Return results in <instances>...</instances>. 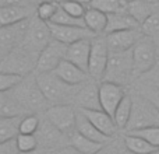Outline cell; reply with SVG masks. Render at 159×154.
I'll return each instance as SVG.
<instances>
[{"instance_id":"5b68a950","label":"cell","mask_w":159,"mask_h":154,"mask_svg":"<svg viewBox=\"0 0 159 154\" xmlns=\"http://www.w3.org/2000/svg\"><path fill=\"white\" fill-rule=\"evenodd\" d=\"M11 91L25 105V108L31 113L48 109L46 105L49 101L45 97V94L42 93L41 87H39L38 81H36V77L35 79H32V77L31 79H25L24 77V80Z\"/></svg>"},{"instance_id":"ba28073f","label":"cell","mask_w":159,"mask_h":154,"mask_svg":"<svg viewBox=\"0 0 159 154\" xmlns=\"http://www.w3.org/2000/svg\"><path fill=\"white\" fill-rule=\"evenodd\" d=\"M31 20H22L16 24L0 27V56L4 58L24 44Z\"/></svg>"},{"instance_id":"bcb514c9","label":"cell","mask_w":159,"mask_h":154,"mask_svg":"<svg viewBox=\"0 0 159 154\" xmlns=\"http://www.w3.org/2000/svg\"><path fill=\"white\" fill-rule=\"evenodd\" d=\"M78 2H82V3H85V4H89L91 0H78Z\"/></svg>"},{"instance_id":"816d5d0a","label":"cell","mask_w":159,"mask_h":154,"mask_svg":"<svg viewBox=\"0 0 159 154\" xmlns=\"http://www.w3.org/2000/svg\"><path fill=\"white\" fill-rule=\"evenodd\" d=\"M158 51H159V46H158Z\"/></svg>"},{"instance_id":"8992f818","label":"cell","mask_w":159,"mask_h":154,"mask_svg":"<svg viewBox=\"0 0 159 154\" xmlns=\"http://www.w3.org/2000/svg\"><path fill=\"white\" fill-rule=\"evenodd\" d=\"M36 62H38V58L35 55H32L24 46H18L7 56L2 58L0 69L6 73H14V75L27 77V75L36 69Z\"/></svg>"},{"instance_id":"83f0119b","label":"cell","mask_w":159,"mask_h":154,"mask_svg":"<svg viewBox=\"0 0 159 154\" xmlns=\"http://www.w3.org/2000/svg\"><path fill=\"white\" fill-rule=\"evenodd\" d=\"M22 116H2L0 118V142L17 139Z\"/></svg>"},{"instance_id":"3957f363","label":"cell","mask_w":159,"mask_h":154,"mask_svg":"<svg viewBox=\"0 0 159 154\" xmlns=\"http://www.w3.org/2000/svg\"><path fill=\"white\" fill-rule=\"evenodd\" d=\"M133 76H134L133 49L124 52H110L103 81H112L124 85L130 81Z\"/></svg>"},{"instance_id":"30bf717a","label":"cell","mask_w":159,"mask_h":154,"mask_svg":"<svg viewBox=\"0 0 159 154\" xmlns=\"http://www.w3.org/2000/svg\"><path fill=\"white\" fill-rule=\"evenodd\" d=\"M67 48H69V45L52 39L39 53L35 69L36 73L55 72V69L60 65V62L66 59Z\"/></svg>"},{"instance_id":"2e32d148","label":"cell","mask_w":159,"mask_h":154,"mask_svg":"<svg viewBox=\"0 0 159 154\" xmlns=\"http://www.w3.org/2000/svg\"><path fill=\"white\" fill-rule=\"evenodd\" d=\"M92 39L93 38H87L77 41L74 44L69 45L66 53V59L77 65L82 70L88 73L89 70V56H91V49H92Z\"/></svg>"},{"instance_id":"d6a6232c","label":"cell","mask_w":159,"mask_h":154,"mask_svg":"<svg viewBox=\"0 0 159 154\" xmlns=\"http://www.w3.org/2000/svg\"><path fill=\"white\" fill-rule=\"evenodd\" d=\"M50 22H53V24H59V25H78V27H87L84 18L73 17L71 14H69L67 11H64L61 7H59L57 13H56V16L53 17V20Z\"/></svg>"},{"instance_id":"7c38bea8","label":"cell","mask_w":159,"mask_h":154,"mask_svg":"<svg viewBox=\"0 0 159 154\" xmlns=\"http://www.w3.org/2000/svg\"><path fill=\"white\" fill-rule=\"evenodd\" d=\"M38 137L39 147H43L48 150H55L61 149V147L67 146V135L59 130L49 119L45 115L43 119H41V125H39L38 132L35 133Z\"/></svg>"},{"instance_id":"ac0fdd59","label":"cell","mask_w":159,"mask_h":154,"mask_svg":"<svg viewBox=\"0 0 159 154\" xmlns=\"http://www.w3.org/2000/svg\"><path fill=\"white\" fill-rule=\"evenodd\" d=\"M80 109V108H78ZM103 135L113 137L117 132V125L115 122V118L112 115H109L107 112H105L103 109H80Z\"/></svg>"},{"instance_id":"ffe728a7","label":"cell","mask_w":159,"mask_h":154,"mask_svg":"<svg viewBox=\"0 0 159 154\" xmlns=\"http://www.w3.org/2000/svg\"><path fill=\"white\" fill-rule=\"evenodd\" d=\"M31 113L11 90L0 93V116H25Z\"/></svg>"},{"instance_id":"e575fe53","label":"cell","mask_w":159,"mask_h":154,"mask_svg":"<svg viewBox=\"0 0 159 154\" xmlns=\"http://www.w3.org/2000/svg\"><path fill=\"white\" fill-rule=\"evenodd\" d=\"M41 125V119L34 113H28V115L22 116L21 125H20V133L24 135H35L39 129Z\"/></svg>"},{"instance_id":"8d00e7d4","label":"cell","mask_w":159,"mask_h":154,"mask_svg":"<svg viewBox=\"0 0 159 154\" xmlns=\"http://www.w3.org/2000/svg\"><path fill=\"white\" fill-rule=\"evenodd\" d=\"M22 80H24V76L2 72V75H0V93L16 88Z\"/></svg>"},{"instance_id":"836d02e7","label":"cell","mask_w":159,"mask_h":154,"mask_svg":"<svg viewBox=\"0 0 159 154\" xmlns=\"http://www.w3.org/2000/svg\"><path fill=\"white\" fill-rule=\"evenodd\" d=\"M60 7L73 17L77 18H84L88 8L85 7V3L78 2V0H60Z\"/></svg>"},{"instance_id":"ab89813d","label":"cell","mask_w":159,"mask_h":154,"mask_svg":"<svg viewBox=\"0 0 159 154\" xmlns=\"http://www.w3.org/2000/svg\"><path fill=\"white\" fill-rule=\"evenodd\" d=\"M0 154H21V150L18 149L16 139L7 142H0Z\"/></svg>"},{"instance_id":"d6986e66","label":"cell","mask_w":159,"mask_h":154,"mask_svg":"<svg viewBox=\"0 0 159 154\" xmlns=\"http://www.w3.org/2000/svg\"><path fill=\"white\" fill-rule=\"evenodd\" d=\"M74 101L80 109H102L99 99V85L88 81L81 84Z\"/></svg>"},{"instance_id":"603a6c76","label":"cell","mask_w":159,"mask_h":154,"mask_svg":"<svg viewBox=\"0 0 159 154\" xmlns=\"http://www.w3.org/2000/svg\"><path fill=\"white\" fill-rule=\"evenodd\" d=\"M30 18V8L27 6H4L0 7V27L20 22Z\"/></svg>"},{"instance_id":"4316f807","label":"cell","mask_w":159,"mask_h":154,"mask_svg":"<svg viewBox=\"0 0 159 154\" xmlns=\"http://www.w3.org/2000/svg\"><path fill=\"white\" fill-rule=\"evenodd\" d=\"M69 142L74 149H77L78 152L82 154H96L105 146V144L99 143V142H95V140H92V139L87 137V136L81 135L77 130L70 136Z\"/></svg>"},{"instance_id":"7402d4cb","label":"cell","mask_w":159,"mask_h":154,"mask_svg":"<svg viewBox=\"0 0 159 154\" xmlns=\"http://www.w3.org/2000/svg\"><path fill=\"white\" fill-rule=\"evenodd\" d=\"M77 132H80L81 135L87 136V137L92 139V140H95V142H99V143H102V144H107L112 140V137L103 135L80 109L77 112Z\"/></svg>"},{"instance_id":"277c9868","label":"cell","mask_w":159,"mask_h":154,"mask_svg":"<svg viewBox=\"0 0 159 154\" xmlns=\"http://www.w3.org/2000/svg\"><path fill=\"white\" fill-rule=\"evenodd\" d=\"M134 76H144L159 62L158 44L151 36L143 35L133 48Z\"/></svg>"},{"instance_id":"7dc6e473","label":"cell","mask_w":159,"mask_h":154,"mask_svg":"<svg viewBox=\"0 0 159 154\" xmlns=\"http://www.w3.org/2000/svg\"><path fill=\"white\" fill-rule=\"evenodd\" d=\"M32 2H34V0H32ZM35 2L39 4V3H42V2H48V0H35Z\"/></svg>"},{"instance_id":"8fae6325","label":"cell","mask_w":159,"mask_h":154,"mask_svg":"<svg viewBox=\"0 0 159 154\" xmlns=\"http://www.w3.org/2000/svg\"><path fill=\"white\" fill-rule=\"evenodd\" d=\"M110 51L107 46L106 36L96 35L92 39V49L89 56V76L93 80H103L105 72H106L107 60H109Z\"/></svg>"},{"instance_id":"4fadbf2b","label":"cell","mask_w":159,"mask_h":154,"mask_svg":"<svg viewBox=\"0 0 159 154\" xmlns=\"http://www.w3.org/2000/svg\"><path fill=\"white\" fill-rule=\"evenodd\" d=\"M126 90L123 85L116 84L112 81H102L99 84V99H101V107L105 112L109 115H115L116 108L121 102V99L126 97Z\"/></svg>"},{"instance_id":"9a60e30c","label":"cell","mask_w":159,"mask_h":154,"mask_svg":"<svg viewBox=\"0 0 159 154\" xmlns=\"http://www.w3.org/2000/svg\"><path fill=\"white\" fill-rule=\"evenodd\" d=\"M141 28H133V30H123L116 32L106 34V42L110 52H124L134 48L138 39L143 36Z\"/></svg>"},{"instance_id":"7bdbcfd3","label":"cell","mask_w":159,"mask_h":154,"mask_svg":"<svg viewBox=\"0 0 159 154\" xmlns=\"http://www.w3.org/2000/svg\"><path fill=\"white\" fill-rule=\"evenodd\" d=\"M52 154H82V153H80L77 149H74V147L70 144V146H64V147H61V149L55 150Z\"/></svg>"},{"instance_id":"484cf974","label":"cell","mask_w":159,"mask_h":154,"mask_svg":"<svg viewBox=\"0 0 159 154\" xmlns=\"http://www.w3.org/2000/svg\"><path fill=\"white\" fill-rule=\"evenodd\" d=\"M127 13L143 25L155 13V8L147 0H130L127 3Z\"/></svg>"},{"instance_id":"74e56055","label":"cell","mask_w":159,"mask_h":154,"mask_svg":"<svg viewBox=\"0 0 159 154\" xmlns=\"http://www.w3.org/2000/svg\"><path fill=\"white\" fill-rule=\"evenodd\" d=\"M127 133H133L144 137L145 140H148L151 144L157 146L159 149V126H151V128H144V129H138V130H131Z\"/></svg>"},{"instance_id":"cb8c5ba5","label":"cell","mask_w":159,"mask_h":154,"mask_svg":"<svg viewBox=\"0 0 159 154\" xmlns=\"http://www.w3.org/2000/svg\"><path fill=\"white\" fill-rule=\"evenodd\" d=\"M124 147L131 154H154L158 150L157 146L151 144L144 137L133 133H127L124 136Z\"/></svg>"},{"instance_id":"e0dca14e","label":"cell","mask_w":159,"mask_h":154,"mask_svg":"<svg viewBox=\"0 0 159 154\" xmlns=\"http://www.w3.org/2000/svg\"><path fill=\"white\" fill-rule=\"evenodd\" d=\"M55 75L59 76L67 84L71 85L84 84V83L88 81V77H91L89 73H87L85 70H82L81 67H78L77 65H74L73 62L67 60V59L60 62V65L55 69Z\"/></svg>"},{"instance_id":"c3c4849f","label":"cell","mask_w":159,"mask_h":154,"mask_svg":"<svg viewBox=\"0 0 159 154\" xmlns=\"http://www.w3.org/2000/svg\"><path fill=\"white\" fill-rule=\"evenodd\" d=\"M154 154H159V149H158V150H157V152H155Z\"/></svg>"},{"instance_id":"52a82bcc","label":"cell","mask_w":159,"mask_h":154,"mask_svg":"<svg viewBox=\"0 0 159 154\" xmlns=\"http://www.w3.org/2000/svg\"><path fill=\"white\" fill-rule=\"evenodd\" d=\"M52 39H53V36H52V31H50V27H49V22H45L42 20H39L38 17H35V18L31 20L27 36H25L24 44L21 46H24L25 49H28L32 55H35L38 58L39 53L42 52V49Z\"/></svg>"},{"instance_id":"60d3db41","label":"cell","mask_w":159,"mask_h":154,"mask_svg":"<svg viewBox=\"0 0 159 154\" xmlns=\"http://www.w3.org/2000/svg\"><path fill=\"white\" fill-rule=\"evenodd\" d=\"M144 79H145L147 84H151V85H154V87L159 88V62L154 69H151L148 73L144 75Z\"/></svg>"},{"instance_id":"f35d334b","label":"cell","mask_w":159,"mask_h":154,"mask_svg":"<svg viewBox=\"0 0 159 154\" xmlns=\"http://www.w3.org/2000/svg\"><path fill=\"white\" fill-rule=\"evenodd\" d=\"M140 93L143 94V95H145L147 98H149L159 108V88L158 87H154V85L147 84V83H145V85H143V87H141Z\"/></svg>"},{"instance_id":"f546056e","label":"cell","mask_w":159,"mask_h":154,"mask_svg":"<svg viewBox=\"0 0 159 154\" xmlns=\"http://www.w3.org/2000/svg\"><path fill=\"white\" fill-rule=\"evenodd\" d=\"M127 0H91L88 6L106 14H112L127 11Z\"/></svg>"},{"instance_id":"d4e9b609","label":"cell","mask_w":159,"mask_h":154,"mask_svg":"<svg viewBox=\"0 0 159 154\" xmlns=\"http://www.w3.org/2000/svg\"><path fill=\"white\" fill-rule=\"evenodd\" d=\"M84 21L88 30H91L93 34H101L106 31L107 25V14L101 10H96L93 7H88L87 13L84 16Z\"/></svg>"},{"instance_id":"f907efd6","label":"cell","mask_w":159,"mask_h":154,"mask_svg":"<svg viewBox=\"0 0 159 154\" xmlns=\"http://www.w3.org/2000/svg\"><path fill=\"white\" fill-rule=\"evenodd\" d=\"M157 10H158V11H159V7H158V8H157Z\"/></svg>"},{"instance_id":"ee69618b","label":"cell","mask_w":159,"mask_h":154,"mask_svg":"<svg viewBox=\"0 0 159 154\" xmlns=\"http://www.w3.org/2000/svg\"><path fill=\"white\" fill-rule=\"evenodd\" d=\"M4 6H27V0H0V7Z\"/></svg>"},{"instance_id":"f5cc1de1","label":"cell","mask_w":159,"mask_h":154,"mask_svg":"<svg viewBox=\"0 0 159 154\" xmlns=\"http://www.w3.org/2000/svg\"><path fill=\"white\" fill-rule=\"evenodd\" d=\"M127 2H130V0H127Z\"/></svg>"},{"instance_id":"6da1fadb","label":"cell","mask_w":159,"mask_h":154,"mask_svg":"<svg viewBox=\"0 0 159 154\" xmlns=\"http://www.w3.org/2000/svg\"><path fill=\"white\" fill-rule=\"evenodd\" d=\"M36 81H38L42 93L48 98V101L55 102V104H69L70 101L75 99L80 87H81V84H67L59 76H56L55 72L38 73Z\"/></svg>"},{"instance_id":"44dd1931","label":"cell","mask_w":159,"mask_h":154,"mask_svg":"<svg viewBox=\"0 0 159 154\" xmlns=\"http://www.w3.org/2000/svg\"><path fill=\"white\" fill-rule=\"evenodd\" d=\"M133 28H141V24L134 17L130 16L127 11L107 14V25L105 34L123 31V30H133Z\"/></svg>"},{"instance_id":"f1b7e54d","label":"cell","mask_w":159,"mask_h":154,"mask_svg":"<svg viewBox=\"0 0 159 154\" xmlns=\"http://www.w3.org/2000/svg\"><path fill=\"white\" fill-rule=\"evenodd\" d=\"M131 111H133V95L127 94V95L121 99L119 107L116 108L115 115H113L115 122L119 129H126L127 128V123H129L130 116H131Z\"/></svg>"},{"instance_id":"5bb4252c","label":"cell","mask_w":159,"mask_h":154,"mask_svg":"<svg viewBox=\"0 0 159 154\" xmlns=\"http://www.w3.org/2000/svg\"><path fill=\"white\" fill-rule=\"evenodd\" d=\"M50 31H52L53 39L59 42H63L66 45H71L77 41L87 38H95L96 34H93L87 27H78V25H59L49 22Z\"/></svg>"},{"instance_id":"b9f144b4","label":"cell","mask_w":159,"mask_h":154,"mask_svg":"<svg viewBox=\"0 0 159 154\" xmlns=\"http://www.w3.org/2000/svg\"><path fill=\"white\" fill-rule=\"evenodd\" d=\"M96 154H121V152L119 150V147L116 144H105L101 150H99Z\"/></svg>"},{"instance_id":"d590c367","label":"cell","mask_w":159,"mask_h":154,"mask_svg":"<svg viewBox=\"0 0 159 154\" xmlns=\"http://www.w3.org/2000/svg\"><path fill=\"white\" fill-rule=\"evenodd\" d=\"M16 140H17V144H18V149L21 150V153L32 152V150L39 147L36 135H24V133H20Z\"/></svg>"},{"instance_id":"f6af8a7d","label":"cell","mask_w":159,"mask_h":154,"mask_svg":"<svg viewBox=\"0 0 159 154\" xmlns=\"http://www.w3.org/2000/svg\"><path fill=\"white\" fill-rule=\"evenodd\" d=\"M52 150L43 149V147H38V149L32 150V152H27V153H21V154H52Z\"/></svg>"},{"instance_id":"9c48e42d","label":"cell","mask_w":159,"mask_h":154,"mask_svg":"<svg viewBox=\"0 0 159 154\" xmlns=\"http://www.w3.org/2000/svg\"><path fill=\"white\" fill-rule=\"evenodd\" d=\"M45 115L69 137L77 130V112L70 104H55L45 111Z\"/></svg>"},{"instance_id":"681fc988","label":"cell","mask_w":159,"mask_h":154,"mask_svg":"<svg viewBox=\"0 0 159 154\" xmlns=\"http://www.w3.org/2000/svg\"><path fill=\"white\" fill-rule=\"evenodd\" d=\"M124 154H131V153H124Z\"/></svg>"},{"instance_id":"7a4b0ae2","label":"cell","mask_w":159,"mask_h":154,"mask_svg":"<svg viewBox=\"0 0 159 154\" xmlns=\"http://www.w3.org/2000/svg\"><path fill=\"white\" fill-rule=\"evenodd\" d=\"M159 126V108L141 93L133 95V111L126 132Z\"/></svg>"},{"instance_id":"4dcf8cb0","label":"cell","mask_w":159,"mask_h":154,"mask_svg":"<svg viewBox=\"0 0 159 154\" xmlns=\"http://www.w3.org/2000/svg\"><path fill=\"white\" fill-rule=\"evenodd\" d=\"M59 7H60V2H56V0L42 2L36 7V17L45 22H50L57 13Z\"/></svg>"},{"instance_id":"1f68e13d","label":"cell","mask_w":159,"mask_h":154,"mask_svg":"<svg viewBox=\"0 0 159 154\" xmlns=\"http://www.w3.org/2000/svg\"><path fill=\"white\" fill-rule=\"evenodd\" d=\"M141 31L144 35L151 36L157 44H159V11L155 10V13L141 25Z\"/></svg>"}]
</instances>
